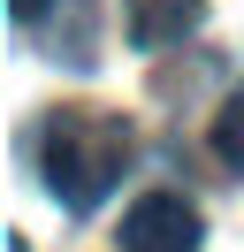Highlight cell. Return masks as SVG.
<instances>
[{
	"mask_svg": "<svg viewBox=\"0 0 244 252\" xmlns=\"http://www.w3.org/2000/svg\"><path fill=\"white\" fill-rule=\"evenodd\" d=\"M130 123L99 107H46L38 130H30V168L54 191L61 214H99V199L122 184L130 168Z\"/></svg>",
	"mask_w": 244,
	"mask_h": 252,
	"instance_id": "cell-1",
	"label": "cell"
},
{
	"mask_svg": "<svg viewBox=\"0 0 244 252\" xmlns=\"http://www.w3.org/2000/svg\"><path fill=\"white\" fill-rule=\"evenodd\" d=\"M198 206L183 199V191H145V199L122 214V229H115V245L122 252H198Z\"/></svg>",
	"mask_w": 244,
	"mask_h": 252,
	"instance_id": "cell-2",
	"label": "cell"
},
{
	"mask_svg": "<svg viewBox=\"0 0 244 252\" xmlns=\"http://www.w3.org/2000/svg\"><path fill=\"white\" fill-rule=\"evenodd\" d=\"M198 16H206V0H122L130 46H145V54H168L176 38H191Z\"/></svg>",
	"mask_w": 244,
	"mask_h": 252,
	"instance_id": "cell-3",
	"label": "cell"
},
{
	"mask_svg": "<svg viewBox=\"0 0 244 252\" xmlns=\"http://www.w3.org/2000/svg\"><path fill=\"white\" fill-rule=\"evenodd\" d=\"M206 138H214V160H221L229 176H244V92H229L221 107H214V130H206Z\"/></svg>",
	"mask_w": 244,
	"mask_h": 252,
	"instance_id": "cell-4",
	"label": "cell"
},
{
	"mask_svg": "<svg viewBox=\"0 0 244 252\" xmlns=\"http://www.w3.org/2000/svg\"><path fill=\"white\" fill-rule=\"evenodd\" d=\"M15 31H46V16H54V0H8Z\"/></svg>",
	"mask_w": 244,
	"mask_h": 252,
	"instance_id": "cell-5",
	"label": "cell"
}]
</instances>
